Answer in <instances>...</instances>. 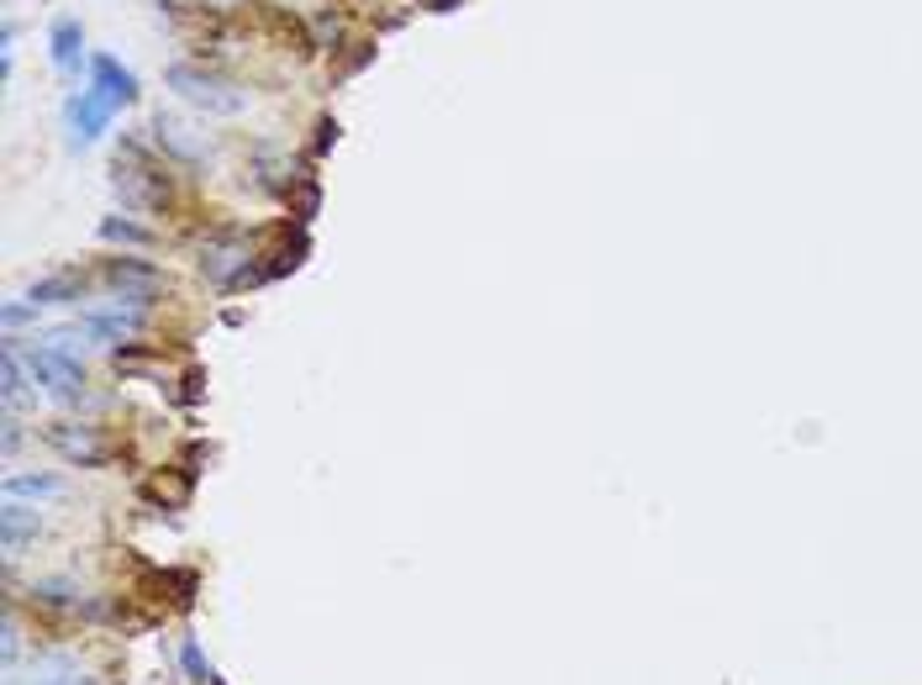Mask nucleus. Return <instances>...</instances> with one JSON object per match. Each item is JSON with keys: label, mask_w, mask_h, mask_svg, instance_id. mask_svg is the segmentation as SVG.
<instances>
[{"label": "nucleus", "mask_w": 922, "mask_h": 685, "mask_svg": "<svg viewBox=\"0 0 922 685\" xmlns=\"http://www.w3.org/2000/svg\"><path fill=\"white\" fill-rule=\"evenodd\" d=\"M454 6H459V0H433V11H454Z\"/></svg>", "instance_id": "obj_25"}, {"label": "nucleus", "mask_w": 922, "mask_h": 685, "mask_svg": "<svg viewBox=\"0 0 922 685\" xmlns=\"http://www.w3.org/2000/svg\"><path fill=\"white\" fill-rule=\"evenodd\" d=\"M111 185L127 211H163L175 201V180H169V163L153 159L138 138H121L117 163H111Z\"/></svg>", "instance_id": "obj_1"}, {"label": "nucleus", "mask_w": 922, "mask_h": 685, "mask_svg": "<svg viewBox=\"0 0 922 685\" xmlns=\"http://www.w3.org/2000/svg\"><path fill=\"white\" fill-rule=\"evenodd\" d=\"M117 106L106 101L101 90H75L69 101H63V121H69V142L85 148V142H96L106 132V121H111Z\"/></svg>", "instance_id": "obj_6"}, {"label": "nucleus", "mask_w": 922, "mask_h": 685, "mask_svg": "<svg viewBox=\"0 0 922 685\" xmlns=\"http://www.w3.org/2000/svg\"><path fill=\"white\" fill-rule=\"evenodd\" d=\"M90 90H101L106 101L121 111V106L138 101V75L121 69V59H111V53H96V59H90Z\"/></svg>", "instance_id": "obj_9"}, {"label": "nucleus", "mask_w": 922, "mask_h": 685, "mask_svg": "<svg viewBox=\"0 0 922 685\" xmlns=\"http://www.w3.org/2000/svg\"><path fill=\"white\" fill-rule=\"evenodd\" d=\"M101 238L106 242H127V248H148V242H153V232H148V227H138V222H127V217H106V222H101Z\"/></svg>", "instance_id": "obj_19"}, {"label": "nucleus", "mask_w": 922, "mask_h": 685, "mask_svg": "<svg viewBox=\"0 0 922 685\" xmlns=\"http://www.w3.org/2000/svg\"><path fill=\"white\" fill-rule=\"evenodd\" d=\"M27 375L32 385H42V396H53L59 406H75L85 401V369L75 354H63V348H27Z\"/></svg>", "instance_id": "obj_3"}, {"label": "nucleus", "mask_w": 922, "mask_h": 685, "mask_svg": "<svg viewBox=\"0 0 922 685\" xmlns=\"http://www.w3.org/2000/svg\"><path fill=\"white\" fill-rule=\"evenodd\" d=\"M27 685H101L90 669H80V659L75 654H42V659H32V669H27Z\"/></svg>", "instance_id": "obj_12"}, {"label": "nucleus", "mask_w": 922, "mask_h": 685, "mask_svg": "<svg viewBox=\"0 0 922 685\" xmlns=\"http://www.w3.org/2000/svg\"><path fill=\"white\" fill-rule=\"evenodd\" d=\"M0 654H6V675H17V665H21V627H17V617H6V633H0Z\"/></svg>", "instance_id": "obj_20"}, {"label": "nucleus", "mask_w": 922, "mask_h": 685, "mask_svg": "<svg viewBox=\"0 0 922 685\" xmlns=\"http://www.w3.org/2000/svg\"><path fill=\"white\" fill-rule=\"evenodd\" d=\"M0 427H6V433H0V448H6V454H17V448H21V423H17V411H6V423H0Z\"/></svg>", "instance_id": "obj_21"}, {"label": "nucleus", "mask_w": 922, "mask_h": 685, "mask_svg": "<svg viewBox=\"0 0 922 685\" xmlns=\"http://www.w3.org/2000/svg\"><path fill=\"white\" fill-rule=\"evenodd\" d=\"M48 444L59 448L69 464H80V469H101V464H111V444L101 438V427H85V423H59L42 433Z\"/></svg>", "instance_id": "obj_4"}, {"label": "nucleus", "mask_w": 922, "mask_h": 685, "mask_svg": "<svg viewBox=\"0 0 922 685\" xmlns=\"http://www.w3.org/2000/svg\"><path fill=\"white\" fill-rule=\"evenodd\" d=\"M32 602L38 606H80V585L69 580V575H42V580H32Z\"/></svg>", "instance_id": "obj_18"}, {"label": "nucleus", "mask_w": 922, "mask_h": 685, "mask_svg": "<svg viewBox=\"0 0 922 685\" xmlns=\"http://www.w3.org/2000/svg\"><path fill=\"white\" fill-rule=\"evenodd\" d=\"M80 332H90V338L101 343H132L142 332V306H106V311H85L80 317Z\"/></svg>", "instance_id": "obj_8"}, {"label": "nucleus", "mask_w": 922, "mask_h": 685, "mask_svg": "<svg viewBox=\"0 0 922 685\" xmlns=\"http://www.w3.org/2000/svg\"><path fill=\"white\" fill-rule=\"evenodd\" d=\"M327 142H338V121L333 117H321V127H317V153L327 148Z\"/></svg>", "instance_id": "obj_23"}, {"label": "nucleus", "mask_w": 922, "mask_h": 685, "mask_svg": "<svg viewBox=\"0 0 922 685\" xmlns=\"http://www.w3.org/2000/svg\"><path fill=\"white\" fill-rule=\"evenodd\" d=\"M32 317H38V306H32V301H11V306H6V327H21V322H32Z\"/></svg>", "instance_id": "obj_22"}, {"label": "nucleus", "mask_w": 922, "mask_h": 685, "mask_svg": "<svg viewBox=\"0 0 922 685\" xmlns=\"http://www.w3.org/2000/svg\"><path fill=\"white\" fill-rule=\"evenodd\" d=\"M201 369H190V375H185V401H201Z\"/></svg>", "instance_id": "obj_24"}, {"label": "nucleus", "mask_w": 922, "mask_h": 685, "mask_svg": "<svg viewBox=\"0 0 922 685\" xmlns=\"http://www.w3.org/2000/svg\"><path fill=\"white\" fill-rule=\"evenodd\" d=\"M180 669L185 675H190V681L196 685H227L217 675V665H211V659H206V648H201V638H190V633H185L180 638Z\"/></svg>", "instance_id": "obj_16"}, {"label": "nucleus", "mask_w": 922, "mask_h": 685, "mask_svg": "<svg viewBox=\"0 0 922 685\" xmlns=\"http://www.w3.org/2000/svg\"><path fill=\"white\" fill-rule=\"evenodd\" d=\"M106 285L121 296V306H153L163 290V275L142 259H106Z\"/></svg>", "instance_id": "obj_5"}, {"label": "nucleus", "mask_w": 922, "mask_h": 685, "mask_svg": "<svg viewBox=\"0 0 922 685\" xmlns=\"http://www.w3.org/2000/svg\"><path fill=\"white\" fill-rule=\"evenodd\" d=\"M153 138H159V148L163 153H175V159H201V142L190 138L175 117H163V111L153 117Z\"/></svg>", "instance_id": "obj_14"}, {"label": "nucleus", "mask_w": 922, "mask_h": 685, "mask_svg": "<svg viewBox=\"0 0 922 685\" xmlns=\"http://www.w3.org/2000/svg\"><path fill=\"white\" fill-rule=\"evenodd\" d=\"M42 538V517L32 512V506L21 502H6V512H0V544H6V554L17 559L27 544H38Z\"/></svg>", "instance_id": "obj_11"}, {"label": "nucleus", "mask_w": 922, "mask_h": 685, "mask_svg": "<svg viewBox=\"0 0 922 685\" xmlns=\"http://www.w3.org/2000/svg\"><path fill=\"white\" fill-rule=\"evenodd\" d=\"M248 259H254V254H248V238H242V232H217V238L201 248V275L227 290V285L248 269Z\"/></svg>", "instance_id": "obj_7"}, {"label": "nucleus", "mask_w": 922, "mask_h": 685, "mask_svg": "<svg viewBox=\"0 0 922 685\" xmlns=\"http://www.w3.org/2000/svg\"><path fill=\"white\" fill-rule=\"evenodd\" d=\"M69 485L59 480V475H11L6 480V502H21V496H38V502H53V496H63Z\"/></svg>", "instance_id": "obj_15"}, {"label": "nucleus", "mask_w": 922, "mask_h": 685, "mask_svg": "<svg viewBox=\"0 0 922 685\" xmlns=\"http://www.w3.org/2000/svg\"><path fill=\"white\" fill-rule=\"evenodd\" d=\"M163 85H169L185 106L206 111V117H238L242 106H248V90H242V85L221 80V75L201 69V63H169V69H163Z\"/></svg>", "instance_id": "obj_2"}, {"label": "nucleus", "mask_w": 922, "mask_h": 685, "mask_svg": "<svg viewBox=\"0 0 922 685\" xmlns=\"http://www.w3.org/2000/svg\"><path fill=\"white\" fill-rule=\"evenodd\" d=\"M159 590L180 606V612H190V606H196V590H201V575H196V569H159Z\"/></svg>", "instance_id": "obj_17"}, {"label": "nucleus", "mask_w": 922, "mask_h": 685, "mask_svg": "<svg viewBox=\"0 0 922 685\" xmlns=\"http://www.w3.org/2000/svg\"><path fill=\"white\" fill-rule=\"evenodd\" d=\"M85 296V275H48V280H38L32 290H27V301L32 306H63V301H80Z\"/></svg>", "instance_id": "obj_13"}, {"label": "nucleus", "mask_w": 922, "mask_h": 685, "mask_svg": "<svg viewBox=\"0 0 922 685\" xmlns=\"http://www.w3.org/2000/svg\"><path fill=\"white\" fill-rule=\"evenodd\" d=\"M48 48H53V69L59 75H80L85 63V27L80 17H59L48 27Z\"/></svg>", "instance_id": "obj_10"}]
</instances>
